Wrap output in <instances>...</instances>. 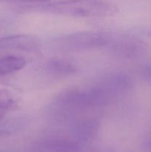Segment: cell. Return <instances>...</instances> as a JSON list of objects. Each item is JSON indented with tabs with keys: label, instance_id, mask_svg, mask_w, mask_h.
<instances>
[{
	"label": "cell",
	"instance_id": "1",
	"mask_svg": "<svg viewBox=\"0 0 151 152\" xmlns=\"http://www.w3.org/2000/svg\"><path fill=\"white\" fill-rule=\"evenodd\" d=\"M41 10L77 18L105 17L118 13L116 6L102 0H62L42 5Z\"/></svg>",
	"mask_w": 151,
	"mask_h": 152
},
{
	"label": "cell",
	"instance_id": "2",
	"mask_svg": "<svg viewBox=\"0 0 151 152\" xmlns=\"http://www.w3.org/2000/svg\"><path fill=\"white\" fill-rule=\"evenodd\" d=\"M112 37L99 31H84L63 36L56 41L59 48L68 51H84L107 46Z\"/></svg>",
	"mask_w": 151,
	"mask_h": 152
},
{
	"label": "cell",
	"instance_id": "3",
	"mask_svg": "<svg viewBox=\"0 0 151 152\" xmlns=\"http://www.w3.org/2000/svg\"><path fill=\"white\" fill-rule=\"evenodd\" d=\"M41 45L39 39L28 34H16L0 38V50L35 51Z\"/></svg>",
	"mask_w": 151,
	"mask_h": 152
},
{
	"label": "cell",
	"instance_id": "4",
	"mask_svg": "<svg viewBox=\"0 0 151 152\" xmlns=\"http://www.w3.org/2000/svg\"><path fill=\"white\" fill-rule=\"evenodd\" d=\"M107 46L114 55L127 59L139 56L144 50V45L142 42L126 37L117 39L112 38Z\"/></svg>",
	"mask_w": 151,
	"mask_h": 152
},
{
	"label": "cell",
	"instance_id": "5",
	"mask_svg": "<svg viewBox=\"0 0 151 152\" xmlns=\"http://www.w3.org/2000/svg\"><path fill=\"white\" fill-rule=\"evenodd\" d=\"M99 123L93 120H83L76 122L71 128V137L81 145L92 141L97 135Z\"/></svg>",
	"mask_w": 151,
	"mask_h": 152
},
{
	"label": "cell",
	"instance_id": "6",
	"mask_svg": "<svg viewBox=\"0 0 151 152\" xmlns=\"http://www.w3.org/2000/svg\"><path fill=\"white\" fill-rule=\"evenodd\" d=\"M46 70L50 75L56 77H69L76 73V65L70 59L65 57H53L46 63Z\"/></svg>",
	"mask_w": 151,
	"mask_h": 152
},
{
	"label": "cell",
	"instance_id": "7",
	"mask_svg": "<svg viewBox=\"0 0 151 152\" xmlns=\"http://www.w3.org/2000/svg\"><path fill=\"white\" fill-rule=\"evenodd\" d=\"M26 63V59L20 55H0V77L10 75L20 71Z\"/></svg>",
	"mask_w": 151,
	"mask_h": 152
},
{
	"label": "cell",
	"instance_id": "8",
	"mask_svg": "<svg viewBox=\"0 0 151 152\" xmlns=\"http://www.w3.org/2000/svg\"><path fill=\"white\" fill-rule=\"evenodd\" d=\"M40 146L46 151H78L81 145L73 139L56 137L43 140Z\"/></svg>",
	"mask_w": 151,
	"mask_h": 152
},
{
	"label": "cell",
	"instance_id": "9",
	"mask_svg": "<svg viewBox=\"0 0 151 152\" xmlns=\"http://www.w3.org/2000/svg\"><path fill=\"white\" fill-rule=\"evenodd\" d=\"M17 106V99L11 91L0 89V121L8 112Z\"/></svg>",
	"mask_w": 151,
	"mask_h": 152
},
{
	"label": "cell",
	"instance_id": "10",
	"mask_svg": "<svg viewBox=\"0 0 151 152\" xmlns=\"http://www.w3.org/2000/svg\"><path fill=\"white\" fill-rule=\"evenodd\" d=\"M27 2H44V1H50V0H22Z\"/></svg>",
	"mask_w": 151,
	"mask_h": 152
},
{
	"label": "cell",
	"instance_id": "11",
	"mask_svg": "<svg viewBox=\"0 0 151 152\" xmlns=\"http://www.w3.org/2000/svg\"><path fill=\"white\" fill-rule=\"evenodd\" d=\"M3 134H4V132H3V131H1V130H0V136H1V135H2Z\"/></svg>",
	"mask_w": 151,
	"mask_h": 152
}]
</instances>
